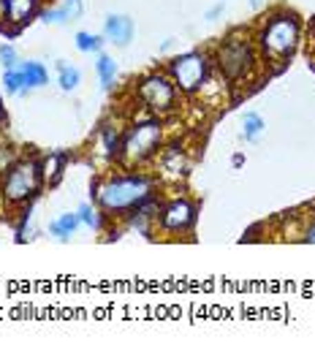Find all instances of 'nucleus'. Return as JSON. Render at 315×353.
I'll list each match as a JSON object with an SVG mask.
<instances>
[{
  "instance_id": "nucleus-12",
  "label": "nucleus",
  "mask_w": 315,
  "mask_h": 353,
  "mask_svg": "<svg viewBox=\"0 0 315 353\" xmlns=\"http://www.w3.org/2000/svg\"><path fill=\"white\" fill-rule=\"evenodd\" d=\"M85 14V3L82 0H60L57 6L41 8V22L46 25H65V22H77Z\"/></svg>"
},
{
  "instance_id": "nucleus-26",
  "label": "nucleus",
  "mask_w": 315,
  "mask_h": 353,
  "mask_svg": "<svg viewBox=\"0 0 315 353\" xmlns=\"http://www.w3.org/2000/svg\"><path fill=\"white\" fill-rule=\"evenodd\" d=\"M223 11H225V6H223V3H218V6H212V8H210V11L204 14V19H210V22H215V19H218V17L223 14Z\"/></svg>"
},
{
  "instance_id": "nucleus-2",
  "label": "nucleus",
  "mask_w": 315,
  "mask_h": 353,
  "mask_svg": "<svg viewBox=\"0 0 315 353\" xmlns=\"http://www.w3.org/2000/svg\"><path fill=\"white\" fill-rule=\"evenodd\" d=\"M302 30L305 28H302V19L296 11H288V8L272 11L261 22L258 33L253 36L258 52H261V60L272 63L274 68L285 65L302 46Z\"/></svg>"
},
{
  "instance_id": "nucleus-27",
  "label": "nucleus",
  "mask_w": 315,
  "mask_h": 353,
  "mask_svg": "<svg viewBox=\"0 0 315 353\" xmlns=\"http://www.w3.org/2000/svg\"><path fill=\"white\" fill-rule=\"evenodd\" d=\"M6 22V0H0V25Z\"/></svg>"
},
{
  "instance_id": "nucleus-9",
  "label": "nucleus",
  "mask_w": 315,
  "mask_h": 353,
  "mask_svg": "<svg viewBox=\"0 0 315 353\" xmlns=\"http://www.w3.org/2000/svg\"><path fill=\"white\" fill-rule=\"evenodd\" d=\"M155 169L161 179H169V182H182L187 172H190V158L185 152L180 141H172V144H163V150L158 152L155 158Z\"/></svg>"
},
{
  "instance_id": "nucleus-6",
  "label": "nucleus",
  "mask_w": 315,
  "mask_h": 353,
  "mask_svg": "<svg viewBox=\"0 0 315 353\" xmlns=\"http://www.w3.org/2000/svg\"><path fill=\"white\" fill-rule=\"evenodd\" d=\"M212 71H215L212 54L201 52V49L182 52L177 57H172L169 65H166V74L172 77V82L177 85L182 95H199L201 90L210 85Z\"/></svg>"
},
{
  "instance_id": "nucleus-22",
  "label": "nucleus",
  "mask_w": 315,
  "mask_h": 353,
  "mask_svg": "<svg viewBox=\"0 0 315 353\" xmlns=\"http://www.w3.org/2000/svg\"><path fill=\"white\" fill-rule=\"evenodd\" d=\"M3 88H6V95H28L30 92L17 68H6L3 71Z\"/></svg>"
},
{
  "instance_id": "nucleus-10",
  "label": "nucleus",
  "mask_w": 315,
  "mask_h": 353,
  "mask_svg": "<svg viewBox=\"0 0 315 353\" xmlns=\"http://www.w3.org/2000/svg\"><path fill=\"white\" fill-rule=\"evenodd\" d=\"M134 36H136V22L128 14H109L103 19V39H106V44H114L120 46V49H125V46L134 41Z\"/></svg>"
},
{
  "instance_id": "nucleus-15",
  "label": "nucleus",
  "mask_w": 315,
  "mask_h": 353,
  "mask_svg": "<svg viewBox=\"0 0 315 353\" xmlns=\"http://www.w3.org/2000/svg\"><path fill=\"white\" fill-rule=\"evenodd\" d=\"M95 77H98L101 88L106 90V92H109V90H114V85H117V77H120L117 60H114L112 54H106V52L95 54Z\"/></svg>"
},
{
  "instance_id": "nucleus-14",
  "label": "nucleus",
  "mask_w": 315,
  "mask_h": 353,
  "mask_svg": "<svg viewBox=\"0 0 315 353\" xmlns=\"http://www.w3.org/2000/svg\"><path fill=\"white\" fill-rule=\"evenodd\" d=\"M98 141H101V152H103V158L120 163V150H123V133H120V128L112 125V123L101 125Z\"/></svg>"
},
{
  "instance_id": "nucleus-23",
  "label": "nucleus",
  "mask_w": 315,
  "mask_h": 353,
  "mask_svg": "<svg viewBox=\"0 0 315 353\" xmlns=\"http://www.w3.org/2000/svg\"><path fill=\"white\" fill-rule=\"evenodd\" d=\"M17 63H19L17 49L11 44H0V65H3V71L6 68H17Z\"/></svg>"
},
{
  "instance_id": "nucleus-18",
  "label": "nucleus",
  "mask_w": 315,
  "mask_h": 353,
  "mask_svg": "<svg viewBox=\"0 0 315 353\" xmlns=\"http://www.w3.org/2000/svg\"><path fill=\"white\" fill-rule=\"evenodd\" d=\"M57 85L63 92H74V90L82 85V71L65 60H57Z\"/></svg>"
},
{
  "instance_id": "nucleus-8",
  "label": "nucleus",
  "mask_w": 315,
  "mask_h": 353,
  "mask_svg": "<svg viewBox=\"0 0 315 353\" xmlns=\"http://www.w3.org/2000/svg\"><path fill=\"white\" fill-rule=\"evenodd\" d=\"M196 221H199V204L187 196H172L161 201L155 215V228L163 236H182L196 228Z\"/></svg>"
},
{
  "instance_id": "nucleus-25",
  "label": "nucleus",
  "mask_w": 315,
  "mask_h": 353,
  "mask_svg": "<svg viewBox=\"0 0 315 353\" xmlns=\"http://www.w3.org/2000/svg\"><path fill=\"white\" fill-rule=\"evenodd\" d=\"M299 242H305V245H315V215H310L307 223L302 225V231H299Z\"/></svg>"
},
{
  "instance_id": "nucleus-30",
  "label": "nucleus",
  "mask_w": 315,
  "mask_h": 353,
  "mask_svg": "<svg viewBox=\"0 0 315 353\" xmlns=\"http://www.w3.org/2000/svg\"><path fill=\"white\" fill-rule=\"evenodd\" d=\"M313 28H315V19H313ZM313 44H310V52H313V65H315V33H313V39H310Z\"/></svg>"
},
{
  "instance_id": "nucleus-3",
  "label": "nucleus",
  "mask_w": 315,
  "mask_h": 353,
  "mask_svg": "<svg viewBox=\"0 0 315 353\" xmlns=\"http://www.w3.org/2000/svg\"><path fill=\"white\" fill-rule=\"evenodd\" d=\"M212 63H215L218 74L234 88L236 85H253L258 79L261 65H264L256 39L250 33H242V30L228 33L223 41L215 46Z\"/></svg>"
},
{
  "instance_id": "nucleus-13",
  "label": "nucleus",
  "mask_w": 315,
  "mask_h": 353,
  "mask_svg": "<svg viewBox=\"0 0 315 353\" xmlns=\"http://www.w3.org/2000/svg\"><path fill=\"white\" fill-rule=\"evenodd\" d=\"M65 166H68V152H49L41 158V179H44V188H54L60 185V179L65 174Z\"/></svg>"
},
{
  "instance_id": "nucleus-17",
  "label": "nucleus",
  "mask_w": 315,
  "mask_h": 353,
  "mask_svg": "<svg viewBox=\"0 0 315 353\" xmlns=\"http://www.w3.org/2000/svg\"><path fill=\"white\" fill-rule=\"evenodd\" d=\"M79 225H82L79 212H60L54 221L49 223V234H52L57 242H68V239L77 234Z\"/></svg>"
},
{
  "instance_id": "nucleus-28",
  "label": "nucleus",
  "mask_w": 315,
  "mask_h": 353,
  "mask_svg": "<svg viewBox=\"0 0 315 353\" xmlns=\"http://www.w3.org/2000/svg\"><path fill=\"white\" fill-rule=\"evenodd\" d=\"M6 123V106H3V95H0V125Z\"/></svg>"
},
{
  "instance_id": "nucleus-1",
  "label": "nucleus",
  "mask_w": 315,
  "mask_h": 353,
  "mask_svg": "<svg viewBox=\"0 0 315 353\" xmlns=\"http://www.w3.org/2000/svg\"><path fill=\"white\" fill-rule=\"evenodd\" d=\"M155 190H158L155 174L125 172V174H112L101 179L92 188V199L106 218H125L136 207H141L147 199H152Z\"/></svg>"
},
{
  "instance_id": "nucleus-7",
  "label": "nucleus",
  "mask_w": 315,
  "mask_h": 353,
  "mask_svg": "<svg viewBox=\"0 0 315 353\" xmlns=\"http://www.w3.org/2000/svg\"><path fill=\"white\" fill-rule=\"evenodd\" d=\"M136 98L144 103V109L155 117H172L177 109H180V98L182 92L177 90V85L172 82L169 74H161V71H152L147 77L139 79L136 85Z\"/></svg>"
},
{
  "instance_id": "nucleus-5",
  "label": "nucleus",
  "mask_w": 315,
  "mask_h": 353,
  "mask_svg": "<svg viewBox=\"0 0 315 353\" xmlns=\"http://www.w3.org/2000/svg\"><path fill=\"white\" fill-rule=\"evenodd\" d=\"M44 188L41 179V158H19L11 169L0 174V199L6 207H25L39 199Z\"/></svg>"
},
{
  "instance_id": "nucleus-4",
  "label": "nucleus",
  "mask_w": 315,
  "mask_h": 353,
  "mask_svg": "<svg viewBox=\"0 0 315 353\" xmlns=\"http://www.w3.org/2000/svg\"><path fill=\"white\" fill-rule=\"evenodd\" d=\"M166 144V123L163 117H144L128 125L123 133V150H120V166L123 169H141L150 161L158 158V152Z\"/></svg>"
},
{
  "instance_id": "nucleus-21",
  "label": "nucleus",
  "mask_w": 315,
  "mask_h": 353,
  "mask_svg": "<svg viewBox=\"0 0 315 353\" xmlns=\"http://www.w3.org/2000/svg\"><path fill=\"white\" fill-rule=\"evenodd\" d=\"M79 221H82V225H88V228H92V231H101L103 228V212H101V207L98 204H90V201H85L79 210Z\"/></svg>"
},
{
  "instance_id": "nucleus-29",
  "label": "nucleus",
  "mask_w": 315,
  "mask_h": 353,
  "mask_svg": "<svg viewBox=\"0 0 315 353\" xmlns=\"http://www.w3.org/2000/svg\"><path fill=\"white\" fill-rule=\"evenodd\" d=\"M231 163H234V166H236V169H239V166H242V163H245V158H242V155H234V161H231Z\"/></svg>"
},
{
  "instance_id": "nucleus-11",
  "label": "nucleus",
  "mask_w": 315,
  "mask_h": 353,
  "mask_svg": "<svg viewBox=\"0 0 315 353\" xmlns=\"http://www.w3.org/2000/svg\"><path fill=\"white\" fill-rule=\"evenodd\" d=\"M41 14V0H6V22L11 33H19Z\"/></svg>"
},
{
  "instance_id": "nucleus-19",
  "label": "nucleus",
  "mask_w": 315,
  "mask_h": 353,
  "mask_svg": "<svg viewBox=\"0 0 315 353\" xmlns=\"http://www.w3.org/2000/svg\"><path fill=\"white\" fill-rule=\"evenodd\" d=\"M103 44H106L103 33L95 36V33H88V30H79V33L74 36V46H77L82 54H101V52H103Z\"/></svg>"
},
{
  "instance_id": "nucleus-24",
  "label": "nucleus",
  "mask_w": 315,
  "mask_h": 353,
  "mask_svg": "<svg viewBox=\"0 0 315 353\" xmlns=\"http://www.w3.org/2000/svg\"><path fill=\"white\" fill-rule=\"evenodd\" d=\"M19 158H22V155L17 152V147H0V174H3L6 169H11Z\"/></svg>"
},
{
  "instance_id": "nucleus-20",
  "label": "nucleus",
  "mask_w": 315,
  "mask_h": 353,
  "mask_svg": "<svg viewBox=\"0 0 315 353\" xmlns=\"http://www.w3.org/2000/svg\"><path fill=\"white\" fill-rule=\"evenodd\" d=\"M267 131V123H264V117L261 114H256V112H247L245 117H242V139L245 141H258L261 139V133Z\"/></svg>"
},
{
  "instance_id": "nucleus-16",
  "label": "nucleus",
  "mask_w": 315,
  "mask_h": 353,
  "mask_svg": "<svg viewBox=\"0 0 315 353\" xmlns=\"http://www.w3.org/2000/svg\"><path fill=\"white\" fill-rule=\"evenodd\" d=\"M17 71L22 74L28 90L44 88L46 82H49V71H46L44 63H39V60H19L17 63Z\"/></svg>"
}]
</instances>
